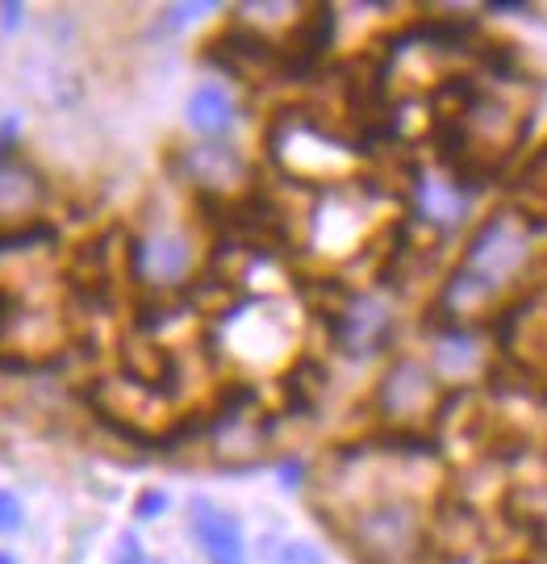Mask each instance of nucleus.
Listing matches in <instances>:
<instances>
[{
    "instance_id": "f257e3e1",
    "label": "nucleus",
    "mask_w": 547,
    "mask_h": 564,
    "mask_svg": "<svg viewBox=\"0 0 547 564\" xmlns=\"http://www.w3.org/2000/svg\"><path fill=\"white\" fill-rule=\"evenodd\" d=\"M267 155L288 181L309 188H339L355 172V142L343 121L326 118L318 109H284L267 130Z\"/></svg>"
},
{
    "instance_id": "f03ea898",
    "label": "nucleus",
    "mask_w": 547,
    "mask_h": 564,
    "mask_svg": "<svg viewBox=\"0 0 547 564\" xmlns=\"http://www.w3.org/2000/svg\"><path fill=\"white\" fill-rule=\"evenodd\" d=\"M343 540L360 564H418L430 547L426 510L406 489H372L343 514Z\"/></svg>"
},
{
    "instance_id": "7ed1b4c3",
    "label": "nucleus",
    "mask_w": 547,
    "mask_h": 564,
    "mask_svg": "<svg viewBox=\"0 0 547 564\" xmlns=\"http://www.w3.org/2000/svg\"><path fill=\"white\" fill-rule=\"evenodd\" d=\"M439 402H444L439 377L418 356H393L376 381V393H372L376 419L389 431H423L435 423Z\"/></svg>"
},
{
    "instance_id": "20e7f679",
    "label": "nucleus",
    "mask_w": 547,
    "mask_h": 564,
    "mask_svg": "<svg viewBox=\"0 0 547 564\" xmlns=\"http://www.w3.org/2000/svg\"><path fill=\"white\" fill-rule=\"evenodd\" d=\"M197 272V251L184 230L155 226L130 239V281L146 293H180V284Z\"/></svg>"
},
{
    "instance_id": "39448f33",
    "label": "nucleus",
    "mask_w": 547,
    "mask_h": 564,
    "mask_svg": "<svg viewBox=\"0 0 547 564\" xmlns=\"http://www.w3.org/2000/svg\"><path fill=\"white\" fill-rule=\"evenodd\" d=\"M330 343L351 360H372L393 343V310L376 293H347L335 314L322 318Z\"/></svg>"
},
{
    "instance_id": "423d86ee",
    "label": "nucleus",
    "mask_w": 547,
    "mask_h": 564,
    "mask_svg": "<svg viewBox=\"0 0 547 564\" xmlns=\"http://www.w3.org/2000/svg\"><path fill=\"white\" fill-rule=\"evenodd\" d=\"M205 55L234 80L281 76V42L267 39L260 25H247V21H230L222 34L205 46Z\"/></svg>"
},
{
    "instance_id": "0eeeda50",
    "label": "nucleus",
    "mask_w": 547,
    "mask_h": 564,
    "mask_svg": "<svg viewBox=\"0 0 547 564\" xmlns=\"http://www.w3.org/2000/svg\"><path fill=\"white\" fill-rule=\"evenodd\" d=\"M176 176L197 197H239L247 188V181H251V167L226 142H197V147H184L180 151Z\"/></svg>"
},
{
    "instance_id": "6e6552de",
    "label": "nucleus",
    "mask_w": 547,
    "mask_h": 564,
    "mask_svg": "<svg viewBox=\"0 0 547 564\" xmlns=\"http://www.w3.org/2000/svg\"><path fill=\"white\" fill-rule=\"evenodd\" d=\"M51 205V181L34 160L18 151H0V230L42 223V209Z\"/></svg>"
},
{
    "instance_id": "1a4fd4ad",
    "label": "nucleus",
    "mask_w": 547,
    "mask_h": 564,
    "mask_svg": "<svg viewBox=\"0 0 547 564\" xmlns=\"http://www.w3.org/2000/svg\"><path fill=\"white\" fill-rule=\"evenodd\" d=\"M188 531H193V540L209 564H247L243 527L226 506L209 502V498H193L188 502Z\"/></svg>"
},
{
    "instance_id": "9d476101",
    "label": "nucleus",
    "mask_w": 547,
    "mask_h": 564,
    "mask_svg": "<svg viewBox=\"0 0 547 564\" xmlns=\"http://www.w3.org/2000/svg\"><path fill=\"white\" fill-rule=\"evenodd\" d=\"M430 372L435 377H472L485 368V343L477 326H451V323H430Z\"/></svg>"
},
{
    "instance_id": "9b49d317",
    "label": "nucleus",
    "mask_w": 547,
    "mask_h": 564,
    "mask_svg": "<svg viewBox=\"0 0 547 564\" xmlns=\"http://www.w3.org/2000/svg\"><path fill=\"white\" fill-rule=\"evenodd\" d=\"M184 118L205 142H222V134H230V126L239 118V105L222 84H201V88H193V97L184 105Z\"/></svg>"
},
{
    "instance_id": "f8f14e48",
    "label": "nucleus",
    "mask_w": 547,
    "mask_h": 564,
    "mask_svg": "<svg viewBox=\"0 0 547 564\" xmlns=\"http://www.w3.org/2000/svg\"><path fill=\"white\" fill-rule=\"evenodd\" d=\"M272 564H326L322 547H314L309 540H284L272 552Z\"/></svg>"
},
{
    "instance_id": "ddd939ff",
    "label": "nucleus",
    "mask_w": 547,
    "mask_h": 564,
    "mask_svg": "<svg viewBox=\"0 0 547 564\" xmlns=\"http://www.w3.org/2000/svg\"><path fill=\"white\" fill-rule=\"evenodd\" d=\"M209 13H218V4H205V0H193V4H172V9H163V25H167V30H184L188 21L209 18Z\"/></svg>"
},
{
    "instance_id": "4468645a",
    "label": "nucleus",
    "mask_w": 547,
    "mask_h": 564,
    "mask_svg": "<svg viewBox=\"0 0 547 564\" xmlns=\"http://www.w3.org/2000/svg\"><path fill=\"white\" fill-rule=\"evenodd\" d=\"M113 564H160V556H151V552L142 547L139 535L125 531L122 540H118V547H113Z\"/></svg>"
},
{
    "instance_id": "2eb2a0df",
    "label": "nucleus",
    "mask_w": 547,
    "mask_h": 564,
    "mask_svg": "<svg viewBox=\"0 0 547 564\" xmlns=\"http://www.w3.org/2000/svg\"><path fill=\"white\" fill-rule=\"evenodd\" d=\"M163 510H167V494L163 489H142V498L134 502V519L146 523V519H160Z\"/></svg>"
},
{
    "instance_id": "dca6fc26",
    "label": "nucleus",
    "mask_w": 547,
    "mask_h": 564,
    "mask_svg": "<svg viewBox=\"0 0 547 564\" xmlns=\"http://www.w3.org/2000/svg\"><path fill=\"white\" fill-rule=\"evenodd\" d=\"M25 523V514H21V502L9 494V489H0V535H9V531H18Z\"/></svg>"
},
{
    "instance_id": "f3484780",
    "label": "nucleus",
    "mask_w": 547,
    "mask_h": 564,
    "mask_svg": "<svg viewBox=\"0 0 547 564\" xmlns=\"http://www.w3.org/2000/svg\"><path fill=\"white\" fill-rule=\"evenodd\" d=\"M21 18H25V4H13V0L0 4V30H4V34L21 30Z\"/></svg>"
},
{
    "instance_id": "a211bd4d",
    "label": "nucleus",
    "mask_w": 547,
    "mask_h": 564,
    "mask_svg": "<svg viewBox=\"0 0 547 564\" xmlns=\"http://www.w3.org/2000/svg\"><path fill=\"white\" fill-rule=\"evenodd\" d=\"M281 481H288V485L302 481V464H284V468H281Z\"/></svg>"
},
{
    "instance_id": "6ab92c4d",
    "label": "nucleus",
    "mask_w": 547,
    "mask_h": 564,
    "mask_svg": "<svg viewBox=\"0 0 547 564\" xmlns=\"http://www.w3.org/2000/svg\"><path fill=\"white\" fill-rule=\"evenodd\" d=\"M0 564H18V556L13 552H0Z\"/></svg>"
}]
</instances>
